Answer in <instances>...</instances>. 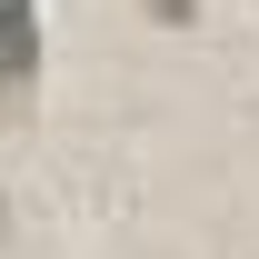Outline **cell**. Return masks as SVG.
<instances>
[{
	"instance_id": "cell-1",
	"label": "cell",
	"mask_w": 259,
	"mask_h": 259,
	"mask_svg": "<svg viewBox=\"0 0 259 259\" xmlns=\"http://www.w3.org/2000/svg\"><path fill=\"white\" fill-rule=\"evenodd\" d=\"M40 80V0H0V90L30 100Z\"/></svg>"
},
{
	"instance_id": "cell-2",
	"label": "cell",
	"mask_w": 259,
	"mask_h": 259,
	"mask_svg": "<svg viewBox=\"0 0 259 259\" xmlns=\"http://www.w3.org/2000/svg\"><path fill=\"white\" fill-rule=\"evenodd\" d=\"M140 10H150V20H169V30H180V20H190L199 0H140Z\"/></svg>"
},
{
	"instance_id": "cell-3",
	"label": "cell",
	"mask_w": 259,
	"mask_h": 259,
	"mask_svg": "<svg viewBox=\"0 0 259 259\" xmlns=\"http://www.w3.org/2000/svg\"><path fill=\"white\" fill-rule=\"evenodd\" d=\"M0 220H10V199H0Z\"/></svg>"
}]
</instances>
